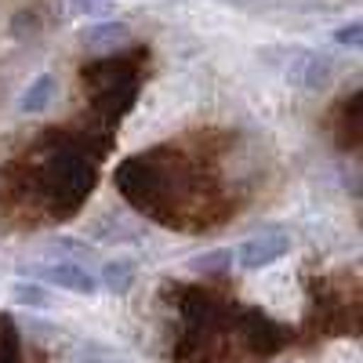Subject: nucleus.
<instances>
[{
  "label": "nucleus",
  "mask_w": 363,
  "mask_h": 363,
  "mask_svg": "<svg viewBox=\"0 0 363 363\" xmlns=\"http://www.w3.org/2000/svg\"><path fill=\"white\" fill-rule=\"evenodd\" d=\"M109 149V135L40 131L26 153L0 171V211L33 229L40 222H69L87 203L99 182V160Z\"/></svg>",
  "instance_id": "obj_1"
},
{
  "label": "nucleus",
  "mask_w": 363,
  "mask_h": 363,
  "mask_svg": "<svg viewBox=\"0 0 363 363\" xmlns=\"http://www.w3.org/2000/svg\"><path fill=\"white\" fill-rule=\"evenodd\" d=\"M113 182L135 211L178 233H207L236 211L222 178L174 142L128 157Z\"/></svg>",
  "instance_id": "obj_2"
},
{
  "label": "nucleus",
  "mask_w": 363,
  "mask_h": 363,
  "mask_svg": "<svg viewBox=\"0 0 363 363\" xmlns=\"http://www.w3.org/2000/svg\"><path fill=\"white\" fill-rule=\"evenodd\" d=\"M174 306V363H262L284 352L294 338L287 323L255 306H236L207 287H182Z\"/></svg>",
  "instance_id": "obj_3"
},
{
  "label": "nucleus",
  "mask_w": 363,
  "mask_h": 363,
  "mask_svg": "<svg viewBox=\"0 0 363 363\" xmlns=\"http://www.w3.org/2000/svg\"><path fill=\"white\" fill-rule=\"evenodd\" d=\"M145 66H149V51L135 48L131 55H102V58H95V62H87L80 69L87 109L95 116V131L113 135L116 120L138 99L142 80H145Z\"/></svg>",
  "instance_id": "obj_4"
},
{
  "label": "nucleus",
  "mask_w": 363,
  "mask_h": 363,
  "mask_svg": "<svg viewBox=\"0 0 363 363\" xmlns=\"http://www.w3.org/2000/svg\"><path fill=\"white\" fill-rule=\"evenodd\" d=\"M338 73L335 58L330 55H320V51H298L287 66V80L294 87H309V91H320L330 84V77Z\"/></svg>",
  "instance_id": "obj_5"
},
{
  "label": "nucleus",
  "mask_w": 363,
  "mask_h": 363,
  "mask_svg": "<svg viewBox=\"0 0 363 363\" xmlns=\"http://www.w3.org/2000/svg\"><path fill=\"white\" fill-rule=\"evenodd\" d=\"M40 284H55L62 291H73V294H95L99 291V280L77 262H58V265H37L29 269Z\"/></svg>",
  "instance_id": "obj_6"
},
{
  "label": "nucleus",
  "mask_w": 363,
  "mask_h": 363,
  "mask_svg": "<svg viewBox=\"0 0 363 363\" xmlns=\"http://www.w3.org/2000/svg\"><path fill=\"white\" fill-rule=\"evenodd\" d=\"M287 251H291V236L284 229H272L265 236L247 240L236 258H240V265H244V269H265V265H272L277 258H284Z\"/></svg>",
  "instance_id": "obj_7"
},
{
  "label": "nucleus",
  "mask_w": 363,
  "mask_h": 363,
  "mask_svg": "<svg viewBox=\"0 0 363 363\" xmlns=\"http://www.w3.org/2000/svg\"><path fill=\"white\" fill-rule=\"evenodd\" d=\"M363 95L359 91H352V95L335 109V116H330V131H335V142L345 145V149H356L359 145V116H363Z\"/></svg>",
  "instance_id": "obj_8"
},
{
  "label": "nucleus",
  "mask_w": 363,
  "mask_h": 363,
  "mask_svg": "<svg viewBox=\"0 0 363 363\" xmlns=\"http://www.w3.org/2000/svg\"><path fill=\"white\" fill-rule=\"evenodd\" d=\"M84 48L87 51H102V55H113V51H120L128 40H131V33H128V26L124 22H95L91 29H84Z\"/></svg>",
  "instance_id": "obj_9"
},
{
  "label": "nucleus",
  "mask_w": 363,
  "mask_h": 363,
  "mask_svg": "<svg viewBox=\"0 0 363 363\" xmlns=\"http://www.w3.org/2000/svg\"><path fill=\"white\" fill-rule=\"evenodd\" d=\"M51 99H55V77H37L33 84H29V91L22 95V109L26 113H40V109L51 106Z\"/></svg>",
  "instance_id": "obj_10"
},
{
  "label": "nucleus",
  "mask_w": 363,
  "mask_h": 363,
  "mask_svg": "<svg viewBox=\"0 0 363 363\" xmlns=\"http://www.w3.org/2000/svg\"><path fill=\"white\" fill-rule=\"evenodd\" d=\"M102 284L113 294H124L135 284V265L131 262H109V265H102Z\"/></svg>",
  "instance_id": "obj_11"
},
{
  "label": "nucleus",
  "mask_w": 363,
  "mask_h": 363,
  "mask_svg": "<svg viewBox=\"0 0 363 363\" xmlns=\"http://www.w3.org/2000/svg\"><path fill=\"white\" fill-rule=\"evenodd\" d=\"M0 363H18V330L8 313H0Z\"/></svg>",
  "instance_id": "obj_12"
},
{
  "label": "nucleus",
  "mask_w": 363,
  "mask_h": 363,
  "mask_svg": "<svg viewBox=\"0 0 363 363\" xmlns=\"http://www.w3.org/2000/svg\"><path fill=\"white\" fill-rule=\"evenodd\" d=\"M335 44H342V48H359L363 44V22H349V26H342V29H335Z\"/></svg>",
  "instance_id": "obj_13"
},
{
  "label": "nucleus",
  "mask_w": 363,
  "mask_h": 363,
  "mask_svg": "<svg viewBox=\"0 0 363 363\" xmlns=\"http://www.w3.org/2000/svg\"><path fill=\"white\" fill-rule=\"evenodd\" d=\"M229 262H233V255H229V251H215L211 258H200V262H196V269H203V272H225V269H229Z\"/></svg>",
  "instance_id": "obj_14"
},
{
  "label": "nucleus",
  "mask_w": 363,
  "mask_h": 363,
  "mask_svg": "<svg viewBox=\"0 0 363 363\" xmlns=\"http://www.w3.org/2000/svg\"><path fill=\"white\" fill-rule=\"evenodd\" d=\"M69 4H73V11H80V15H102L109 0H69Z\"/></svg>",
  "instance_id": "obj_15"
},
{
  "label": "nucleus",
  "mask_w": 363,
  "mask_h": 363,
  "mask_svg": "<svg viewBox=\"0 0 363 363\" xmlns=\"http://www.w3.org/2000/svg\"><path fill=\"white\" fill-rule=\"evenodd\" d=\"M15 298L18 301H29V306H44V301H48V294L37 291V287H15Z\"/></svg>",
  "instance_id": "obj_16"
},
{
  "label": "nucleus",
  "mask_w": 363,
  "mask_h": 363,
  "mask_svg": "<svg viewBox=\"0 0 363 363\" xmlns=\"http://www.w3.org/2000/svg\"><path fill=\"white\" fill-rule=\"evenodd\" d=\"M80 363H116V359H113V356H106V352H87Z\"/></svg>",
  "instance_id": "obj_17"
},
{
  "label": "nucleus",
  "mask_w": 363,
  "mask_h": 363,
  "mask_svg": "<svg viewBox=\"0 0 363 363\" xmlns=\"http://www.w3.org/2000/svg\"><path fill=\"white\" fill-rule=\"evenodd\" d=\"M236 4H247V0H236Z\"/></svg>",
  "instance_id": "obj_18"
}]
</instances>
